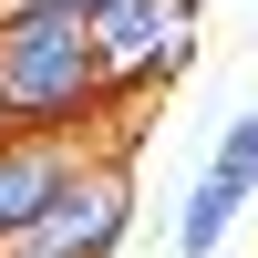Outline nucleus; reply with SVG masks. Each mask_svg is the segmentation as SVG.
<instances>
[{"mask_svg": "<svg viewBox=\"0 0 258 258\" xmlns=\"http://www.w3.org/2000/svg\"><path fill=\"white\" fill-rule=\"evenodd\" d=\"M0 114H11V135H83V124L103 114L93 31L62 21V11L0 21Z\"/></svg>", "mask_w": 258, "mask_h": 258, "instance_id": "obj_1", "label": "nucleus"}, {"mask_svg": "<svg viewBox=\"0 0 258 258\" xmlns=\"http://www.w3.org/2000/svg\"><path fill=\"white\" fill-rule=\"evenodd\" d=\"M83 31H93V62H103V103H135L197 62V0H103Z\"/></svg>", "mask_w": 258, "mask_h": 258, "instance_id": "obj_2", "label": "nucleus"}, {"mask_svg": "<svg viewBox=\"0 0 258 258\" xmlns=\"http://www.w3.org/2000/svg\"><path fill=\"white\" fill-rule=\"evenodd\" d=\"M124 227H135V186H124V165H83L21 238H0V258H114Z\"/></svg>", "mask_w": 258, "mask_h": 258, "instance_id": "obj_3", "label": "nucleus"}, {"mask_svg": "<svg viewBox=\"0 0 258 258\" xmlns=\"http://www.w3.org/2000/svg\"><path fill=\"white\" fill-rule=\"evenodd\" d=\"M83 165H93L83 135H0V238H21Z\"/></svg>", "mask_w": 258, "mask_h": 258, "instance_id": "obj_4", "label": "nucleus"}, {"mask_svg": "<svg viewBox=\"0 0 258 258\" xmlns=\"http://www.w3.org/2000/svg\"><path fill=\"white\" fill-rule=\"evenodd\" d=\"M227 227H238V197H217V186H186V207H176V258H217L227 248Z\"/></svg>", "mask_w": 258, "mask_h": 258, "instance_id": "obj_5", "label": "nucleus"}, {"mask_svg": "<svg viewBox=\"0 0 258 258\" xmlns=\"http://www.w3.org/2000/svg\"><path fill=\"white\" fill-rule=\"evenodd\" d=\"M0 135H11V114H0Z\"/></svg>", "mask_w": 258, "mask_h": 258, "instance_id": "obj_6", "label": "nucleus"}]
</instances>
